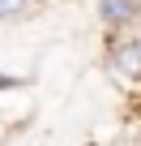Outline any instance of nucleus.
<instances>
[{
    "mask_svg": "<svg viewBox=\"0 0 141 146\" xmlns=\"http://www.w3.org/2000/svg\"><path fill=\"white\" fill-rule=\"evenodd\" d=\"M107 73L124 86H141V39L137 35H107Z\"/></svg>",
    "mask_w": 141,
    "mask_h": 146,
    "instance_id": "f257e3e1",
    "label": "nucleus"
},
{
    "mask_svg": "<svg viewBox=\"0 0 141 146\" xmlns=\"http://www.w3.org/2000/svg\"><path fill=\"white\" fill-rule=\"evenodd\" d=\"M98 22L111 35H128L141 22V0H98Z\"/></svg>",
    "mask_w": 141,
    "mask_h": 146,
    "instance_id": "f03ea898",
    "label": "nucleus"
},
{
    "mask_svg": "<svg viewBox=\"0 0 141 146\" xmlns=\"http://www.w3.org/2000/svg\"><path fill=\"white\" fill-rule=\"evenodd\" d=\"M34 9V0H0V22H22Z\"/></svg>",
    "mask_w": 141,
    "mask_h": 146,
    "instance_id": "7ed1b4c3",
    "label": "nucleus"
},
{
    "mask_svg": "<svg viewBox=\"0 0 141 146\" xmlns=\"http://www.w3.org/2000/svg\"><path fill=\"white\" fill-rule=\"evenodd\" d=\"M137 146H141V142H137Z\"/></svg>",
    "mask_w": 141,
    "mask_h": 146,
    "instance_id": "20e7f679",
    "label": "nucleus"
}]
</instances>
